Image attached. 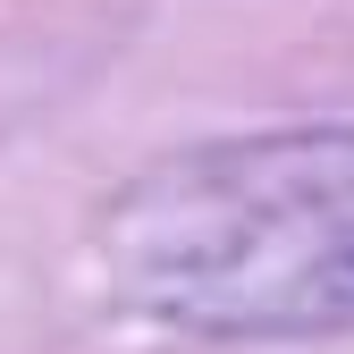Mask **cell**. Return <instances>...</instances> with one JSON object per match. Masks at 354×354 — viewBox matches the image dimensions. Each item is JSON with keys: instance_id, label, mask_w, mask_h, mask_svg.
Segmentation results:
<instances>
[{"instance_id": "cell-1", "label": "cell", "mask_w": 354, "mask_h": 354, "mask_svg": "<svg viewBox=\"0 0 354 354\" xmlns=\"http://www.w3.org/2000/svg\"><path fill=\"white\" fill-rule=\"evenodd\" d=\"M110 279L177 329H354V127L211 144L110 211Z\"/></svg>"}]
</instances>
